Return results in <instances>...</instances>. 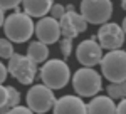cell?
I'll return each mask as SVG.
<instances>
[{
    "label": "cell",
    "mask_w": 126,
    "mask_h": 114,
    "mask_svg": "<svg viewBox=\"0 0 126 114\" xmlns=\"http://www.w3.org/2000/svg\"><path fill=\"white\" fill-rule=\"evenodd\" d=\"M52 0H22L24 12L29 17H44L47 15L50 7H52Z\"/></svg>",
    "instance_id": "cell-14"
},
{
    "label": "cell",
    "mask_w": 126,
    "mask_h": 114,
    "mask_svg": "<svg viewBox=\"0 0 126 114\" xmlns=\"http://www.w3.org/2000/svg\"><path fill=\"white\" fill-rule=\"evenodd\" d=\"M61 54H62L64 59H69V56L72 54V39L62 37V40H61Z\"/></svg>",
    "instance_id": "cell-19"
},
{
    "label": "cell",
    "mask_w": 126,
    "mask_h": 114,
    "mask_svg": "<svg viewBox=\"0 0 126 114\" xmlns=\"http://www.w3.org/2000/svg\"><path fill=\"white\" fill-rule=\"evenodd\" d=\"M125 42V28L113 22H104L101 24V28L97 30V44L101 49H121Z\"/></svg>",
    "instance_id": "cell-8"
},
{
    "label": "cell",
    "mask_w": 126,
    "mask_h": 114,
    "mask_svg": "<svg viewBox=\"0 0 126 114\" xmlns=\"http://www.w3.org/2000/svg\"><path fill=\"white\" fill-rule=\"evenodd\" d=\"M101 71L103 76L111 82H123L126 79V54L121 49L109 50L104 57H101Z\"/></svg>",
    "instance_id": "cell-4"
},
{
    "label": "cell",
    "mask_w": 126,
    "mask_h": 114,
    "mask_svg": "<svg viewBox=\"0 0 126 114\" xmlns=\"http://www.w3.org/2000/svg\"><path fill=\"white\" fill-rule=\"evenodd\" d=\"M50 17H54V19H61L62 15H64V12H66V7L64 5H61V3H52V7H50Z\"/></svg>",
    "instance_id": "cell-20"
},
{
    "label": "cell",
    "mask_w": 126,
    "mask_h": 114,
    "mask_svg": "<svg viewBox=\"0 0 126 114\" xmlns=\"http://www.w3.org/2000/svg\"><path fill=\"white\" fill-rule=\"evenodd\" d=\"M10 113H24V114H29V113H32V111H30V107L29 106H27V107H25V106H14V107H12V109H10Z\"/></svg>",
    "instance_id": "cell-23"
},
{
    "label": "cell",
    "mask_w": 126,
    "mask_h": 114,
    "mask_svg": "<svg viewBox=\"0 0 126 114\" xmlns=\"http://www.w3.org/2000/svg\"><path fill=\"white\" fill-rule=\"evenodd\" d=\"M34 25L35 24L32 22V17H29L25 12L15 10L9 17H5L2 27L10 42L22 44V42H27L34 35Z\"/></svg>",
    "instance_id": "cell-1"
},
{
    "label": "cell",
    "mask_w": 126,
    "mask_h": 114,
    "mask_svg": "<svg viewBox=\"0 0 126 114\" xmlns=\"http://www.w3.org/2000/svg\"><path fill=\"white\" fill-rule=\"evenodd\" d=\"M108 96L111 97V99H123L126 96V84L125 81L123 82H111V84L108 86Z\"/></svg>",
    "instance_id": "cell-17"
},
{
    "label": "cell",
    "mask_w": 126,
    "mask_h": 114,
    "mask_svg": "<svg viewBox=\"0 0 126 114\" xmlns=\"http://www.w3.org/2000/svg\"><path fill=\"white\" fill-rule=\"evenodd\" d=\"M7 99H9V92H7V87H3V86L0 84V107H3V106L7 104Z\"/></svg>",
    "instance_id": "cell-22"
},
{
    "label": "cell",
    "mask_w": 126,
    "mask_h": 114,
    "mask_svg": "<svg viewBox=\"0 0 126 114\" xmlns=\"http://www.w3.org/2000/svg\"><path fill=\"white\" fill-rule=\"evenodd\" d=\"M22 0H0V9L3 10H9V9H17Z\"/></svg>",
    "instance_id": "cell-21"
},
{
    "label": "cell",
    "mask_w": 126,
    "mask_h": 114,
    "mask_svg": "<svg viewBox=\"0 0 126 114\" xmlns=\"http://www.w3.org/2000/svg\"><path fill=\"white\" fill-rule=\"evenodd\" d=\"M7 92H9V99H7V104L3 106V107H0V113H10V109L14 107V106H17L20 102V92L15 89V87H12L9 86L7 87Z\"/></svg>",
    "instance_id": "cell-16"
},
{
    "label": "cell",
    "mask_w": 126,
    "mask_h": 114,
    "mask_svg": "<svg viewBox=\"0 0 126 114\" xmlns=\"http://www.w3.org/2000/svg\"><path fill=\"white\" fill-rule=\"evenodd\" d=\"M54 113L57 114H76L86 113V102L81 99V96H62L61 99H56L52 106Z\"/></svg>",
    "instance_id": "cell-12"
},
{
    "label": "cell",
    "mask_w": 126,
    "mask_h": 114,
    "mask_svg": "<svg viewBox=\"0 0 126 114\" xmlns=\"http://www.w3.org/2000/svg\"><path fill=\"white\" fill-rule=\"evenodd\" d=\"M7 74H9V71H7V66L0 62V84H2V82L7 79Z\"/></svg>",
    "instance_id": "cell-25"
},
{
    "label": "cell",
    "mask_w": 126,
    "mask_h": 114,
    "mask_svg": "<svg viewBox=\"0 0 126 114\" xmlns=\"http://www.w3.org/2000/svg\"><path fill=\"white\" fill-rule=\"evenodd\" d=\"M3 20H5V15H3V9H0V27L3 25Z\"/></svg>",
    "instance_id": "cell-26"
},
{
    "label": "cell",
    "mask_w": 126,
    "mask_h": 114,
    "mask_svg": "<svg viewBox=\"0 0 126 114\" xmlns=\"http://www.w3.org/2000/svg\"><path fill=\"white\" fill-rule=\"evenodd\" d=\"M34 32L40 42L44 44H56L61 39V27H59V20L54 17H40V20L34 25Z\"/></svg>",
    "instance_id": "cell-11"
},
{
    "label": "cell",
    "mask_w": 126,
    "mask_h": 114,
    "mask_svg": "<svg viewBox=\"0 0 126 114\" xmlns=\"http://www.w3.org/2000/svg\"><path fill=\"white\" fill-rule=\"evenodd\" d=\"M27 57L32 59L35 64H40V62H46L49 57V45L44 44V42H30L29 49H27Z\"/></svg>",
    "instance_id": "cell-15"
},
{
    "label": "cell",
    "mask_w": 126,
    "mask_h": 114,
    "mask_svg": "<svg viewBox=\"0 0 126 114\" xmlns=\"http://www.w3.org/2000/svg\"><path fill=\"white\" fill-rule=\"evenodd\" d=\"M9 74L12 77H15L20 84L24 86H30L35 79L37 74V64L29 59L27 56H22V54H12L9 57V67H7Z\"/></svg>",
    "instance_id": "cell-5"
},
{
    "label": "cell",
    "mask_w": 126,
    "mask_h": 114,
    "mask_svg": "<svg viewBox=\"0 0 126 114\" xmlns=\"http://www.w3.org/2000/svg\"><path fill=\"white\" fill-rule=\"evenodd\" d=\"M14 54V45L9 39H0V57L2 59H9Z\"/></svg>",
    "instance_id": "cell-18"
},
{
    "label": "cell",
    "mask_w": 126,
    "mask_h": 114,
    "mask_svg": "<svg viewBox=\"0 0 126 114\" xmlns=\"http://www.w3.org/2000/svg\"><path fill=\"white\" fill-rule=\"evenodd\" d=\"M81 15L87 24L101 25L111 19L113 15V2L111 0H82L81 2Z\"/></svg>",
    "instance_id": "cell-6"
},
{
    "label": "cell",
    "mask_w": 126,
    "mask_h": 114,
    "mask_svg": "<svg viewBox=\"0 0 126 114\" xmlns=\"http://www.w3.org/2000/svg\"><path fill=\"white\" fill-rule=\"evenodd\" d=\"M40 79L52 91H57V89H62L64 86H67L71 79V69L61 59H50L49 62H44V66L40 69Z\"/></svg>",
    "instance_id": "cell-2"
},
{
    "label": "cell",
    "mask_w": 126,
    "mask_h": 114,
    "mask_svg": "<svg viewBox=\"0 0 126 114\" xmlns=\"http://www.w3.org/2000/svg\"><path fill=\"white\" fill-rule=\"evenodd\" d=\"M56 102V96L54 91L47 87L46 84H35L32 86L27 92V106L30 107L32 113H47L52 109V106Z\"/></svg>",
    "instance_id": "cell-7"
},
{
    "label": "cell",
    "mask_w": 126,
    "mask_h": 114,
    "mask_svg": "<svg viewBox=\"0 0 126 114\" xmlns=\"http://www.w3.org/2000/svg\"><path fill=\"white\" fill-rule=\"evenodd\" d=\"M126 111V101H125V97L118 102V106L114 107V113H118V114H123Z\"/></svg>",
    "instance_id": "cell-24"
},
{
    "label": "cell",
    "mask_w": 126,
    "mask_h": 114,
    "mask_svg": "<svg viewBox=\"0 0 126 114\" xmlns=\"http://www.w3.org/2000/svg\"><path fill=\"white\" fill-rule=\"evenodd\" d=\"M114 99H111L109 96H93V101L86 104V113L93 114H113L114 113Z\"/></svg>",
    "instance_id": "cell-13"
},
{
    "label": "cell",
    "mask_w": 126,
    "mask_h": 114,
    "mask_svg": "<svg viewBox=\"0 0 126 114\" xmlns=\"http://www.w3.org/2000/svg\"><path fill=\"white\" fill-rule=\"evenodd\" d=\"M59 27H61V35L76 39L81 32L87 28V22L81 14H76V10H66L64 15L59 19Z\"/></svg>",
    "instance_id": "cell-9"
},
{
    "label": "cell",
    "mask_w": 126,
    "mask_h": 114,
    "mask_svg": "<svg viewBox=\"0 0 126 114\" xmlns=\"http://www.w3.org/2000/svg\"><path fill=\"white\" fill-rule=\"evenodd\" d=\"M76 57H78L79 64H82L84 67H94L101 62L103 49L96 42V39H87V40H82L78 45Z\"/></svg>",
    "instance_id": "cell-10"
},
{
    "label": "cell",
    "mask_w": 126,
    "mask_h": 114,
    "mask_svg": "<svg viewBox=\"0 0 126 114\" xmlns=\"http://www.w3.org/2000/svg\"><path fill=\"white\" fill-rule=\"evenodd\" d=\"M72 87L81 97H93L103 87V79L93 67H82L72 76Z\"/></svg>",
    "instance_id": "cell-3"
}]
</instances>
